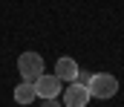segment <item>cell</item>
Here are the masks:
<instances>
[{
	"mask_svg": "<svg viewBox=\"0 0 124 107\" xmlns=\"http://www.w3.org/2000/svg\"><path fill=\"white\" fill-rule=\"evenodd\" d=\"M87 90H90V96H95V99H113L118 93V81L110 72H95L93 78L87 81Z\"/></svg>",
	"mask_w": 124,
	"mask_h": 107,
	"instance_id": "obj_1",
	"label": "cell"
},
{
	"mask_svg": "<svg viewBox=\"0 0 124 107\" xmlns=\"http://www.w3.org/2000/svg\"><path fill=\"white\" fill-rule=\"evenodd\" d=\"M17 72H20L23 81L40 78V75H43V58H40L38 52H23V55L17 58Z\"/></svg>",
	"mask_w": 124,
	"mask_h": 107,
	"instance_id": "obj_2",
	"label": "cell"
},
{
	"mask_svg": "<svg viewBox=\"0 0 124 107\" xmlns=\"http://www.w3.org/2000/svg\"><path fill=\"white\" fill-rule=\"evenodd\" d=\"M61 84L63 81H58V75H46V72L32 81L38 99H58V96H61Z\"/></svg>",
	"mask_w": 124,
	"mask_h": 107,
	"instance_id": "obj_3",
	"label": "cell"
},
{
	"mask_svg": "<svg viewBox=\"0 0 124 107\" xmlns=\"http://www.w3.org/2000/svg\"><path fill=\"white\" fill-rule=\"evenodd\" d=\"M61 96H63V107H87V101H90V90L81 81H72L66 90H61Z\"/></svg>",
	"mask_w": 124,
	"mask_h": 107,
	"instance_id": "obj_4",
	"label": "cell"
},
{
	"mask_svg": "<svg viewBox=\"0 0 124 107\" xmlns=\"http://www.w3.org/2000/svg\"><path fill=\"white\" fill-rule=\"evenodd\" d=\"M55 75H58V81H66V84L78 81V64H75V58H58Z\"/></svg>",
	"mask_w": 124,
	"mask_h": 107,
	"instance_id": "obj_5",
	"label": "cell"
},
{
	"mask_svg": "<svg viewBox=\"0 0 124 107\" xmlns=\"http://www.w3.org/2000/svg\"><path fill=\"white\" fill-rule=\"evenodd\" d=\"M32 99H35V87H32V81H20V84L15 87V101H17V104H29Z\"/></svg>",
	"mask_w": 124,
	"mask_h": 107,
	"instance_id": "obj_6",
	"label": "cell"
},
{
	"mask_svg": "<svg viewBox=\"0 0 124 107\" xmlns=\"http://www.w3.org/2000/svg\"><path fill=\"white\" fill-rule=\"evenodd\" d=\"M43 107H61V104H58V99H43Z\"/></svg>",
	"mask_w": 124,
	"mask_h": 107,
	"instance_id": "obj_7",
	"label": "cell"
}]
</instances>
